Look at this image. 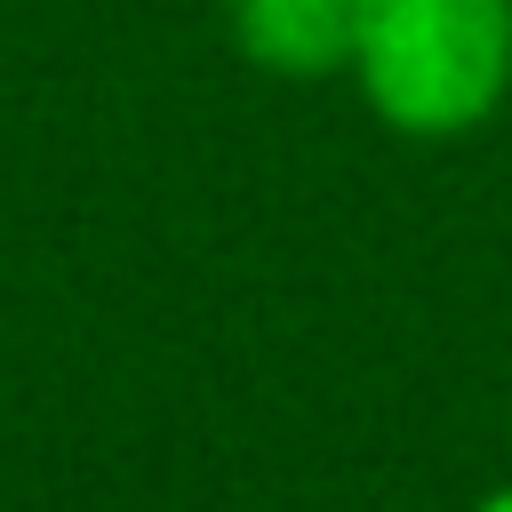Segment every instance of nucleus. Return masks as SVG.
I'll return each mask as SVG.
<instances>
[{
  "mask_svg": "<svg viewBox=\"0 0 512 512\" xmlns=\"http://www.w3.org/2000/svg\"><path fill=\"white\" fill-rule=\"evenodd\" d=\"M344 72L392 136L456 144L512 96V0H368Z\"/></svg>",
  "mask_w": 512,
  "mask_h": 512,
  "instance_id": "nucleus-1",
  "label": "nucleus"
},
{
  "mask_svg": "<svg viewBox=\"0 0 512 512\" xmlns=\"http://www.w3.org/2000/svg\"><path fill=\"white\" fill-rule=\"evenodd\" d=\"M368 0H224L232 48L272 80H328L352 64Z\"/></svg>",
  "mask_w": 512,
  "mask_h": 512,
  "instance_id": "nucleus-2",
  "label": "nucleus"
},
{
  "mask_svg": "<svg viewBox=\"0 0 512 512\" xmlns=\"http://www.w3.org/2000/svg\"><path fill=\"white\" fill-rule=\"evenodd\" d=\"M472 512H512V480H504V488H488V496H480Z\"/></svg>",
  "mask_w": 512,
  "mask_h": 512,
  "instance_id": "nucleus-3",
  "label": "nucleus"
}]
</instances>
